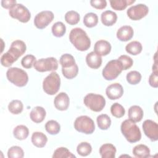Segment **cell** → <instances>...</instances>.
Instances as JSON below:
<instances>
[{"mask_svg": "<svg viewBox=\"0 0 158 158\" xmlns=\"http://www.w3.org/2000/svg\"><path fill=\"white\" fill-rule=\"evenodd\" d=\"M86 62L90 68L96 69L99 68L102 64V57L94 51H92L86 55Z\"/></svg>", "mask_w": 158, "mask_h": 158, "instance_id": "ac0fdd59", "label": "cell"}, {"mask_svg": "<svg viewBox=\"0 0 158 158\" xmlns=\"http://www.w3.org/2000/svg\"><path fill=\"white\" fill-rule=\"evenodd\" d=\"M120 130L122 133L129 143L138 142L141 138V133L139 127L130 119H127L122 122Z\"/></svg>", "mask_w": 158, "mask_h": 158, "instance_id": "3957f363", "label": "cell"}, {"mask_svg": "<svg viewBox=\"0 0 158 158\" xmlns=\"http://www.w3.org/2000/svg\"><path fill=\"white\" fill-rule=\"evenodd\" d=\"M133 155L138 158H146L150 156V149L144 144H138L135 146L132 151Z\"/></svg>", "mask_w": 158, "mask_h": 158, "instance_id": "cb8c5ba5", "label": "cell"}, {"mask_svg": "<svg viewBox=\"0 0 158 158\" xmlns=\"http://www.w3.org/2000/svg\"><path fill=\"white\" fill-rule=\"evenodd\" d=\"M7 80L19 87L25 86L28 81L27 73L18 67H10L6 72Z\"/></svg>", "mask_w": 158, "mask_h": 158, "instance_id": "277c9868", "label": "cell"}, {"mask_svg": "<svg viewBox=\"0 0 158 158\" xmlns=\"http://www.w3.org/2000/svg\"><path fill=\"white\" fill-rule=\"evenodd\" d=\"M143 131L145 135L152 141H156L158 139V125L151 120H146L142 125Z\"/></svg>", "mask_w": 158, "mask_h": 158, "instance_id": "4fadbf2b", "label": "cell"}, {"mask_svg": "<svg viewBox=\"0 0 158 158\" xmlns=\"http://www.w3.org/2000/svg\"><path fill=\"white\" fill-rule=\"evenodd\" d=\"M60 86V79L58 73L56 72H51L43 81V89L49 95L56 94Z\"/></svg>", "mask_w": 158, "mask_h": 158, "instance_id": "5b68a950", "label": "cell"}, {"mask_svg": "<svg viewBox=\"0 0 158 158\" xmlns=\"http://www.w3.org/2000/svg\"><path fill=\"white\" fill-rule=\"evenodd\" d=\"M110 112L113 116L117 118H120L125 115V110L121 104L115 102L110 107Z\"/></svg>", "mask_w": 158, "mask_h": 158, "instance_id": "ab89813d", "label": "cell"}, {"mask_svg": "<svg viewBox=\"0 0 158 158\" xmlns=\"http://www.w3.org/2000/svg\"><path fill=\"white\" fill-rule=\"evenodd\" d=\"M99 154L102 158H114L116 148L112 144L105 143L100 147Z\"/></svg>", "mask_w": 158, "mask_h": 158, "instance_id": "44dd1931", "label": "cell"}, {"mask_svg": "<svg viewBox=\"0 0 158 158\" xmlns=\"http://www.w3.org/2000/svg\"><path fill=\"white\" fill-rule=\"evenodd\" d=\"M69 40L78 51L88 50L91 46V40L85 30L81 28L72 29L69 34Z\"/></svg>", "mask_w": 158, "mask_h": 158, "instance_id": "7a4b0ae2", "label": "cell"}, {"mask_svg": "<svg viewBox=\"0 0 158 158\" xmlns=\"http://www.w3.org/2000/svg\"><path fill=\"white\" fill-rule=\"evenodd\" d=\"M27 46L22 40H15L10 45L9 50L1 57V63L2 66H11L26 51Z\"/></svg>", "mask_w": 158, "mask_h": 158, "instance_id": "6da1fadb", "label": "cell"}, {"mask_svg": "<svg viewBox=\"0 0 158 158\" xmlns=\"http://www.w3.org/2000/svg\"><path fill=\"white\" fill-rule=\"evenodd\" d=\"M24 156L23 149L18 146H14L10 147L7 151V157L9 158H22Z\"/></svg>", "mask_w": 158, "mask_h": 158, "instance_id": "f35d334b", "label": "cell"}, {"mask_svg": "<svg viewBox=\"0 0 158 158\" xmlns=\"http://www.w3.org/2000/svg\"><path fill=\"white\" fill-rule=\"evenodd\" d=\"M122 64L118 59L111 60L107 63L102 70V77L106 80L115 79L122 72Z\"/></svg>", "mask_w": 158, "mask_h": 158, "instance_id": "52a82bcc", "label": "cell"}, {"mask_svg": "<svg viewBox=\"0 0 158 158\" xmlns=\"http://www.w3.org/2000/svg\"><path fill=\"white\" fill-rule=\"evenodd\" d=\"M62 72L63 75L67 79H72L77 77L78 73V67L77 64L68 67V68H62Z\"/></svg>", "mask_w": 158, "mask_h": 158, "instance_id": "8d00e7d4", "label": "cell"}, {"mask_svg": "<svg viewBox=\"0 0 158 158\" xmlns=\"http://www.w3.org/2000/svg\"><path fill=\"white\" fill-rule=\"evenodd\" d=\"M144 112L141 107L137 105H134L131 106L128 109V116L130 120L133 122H140L143 117Z\"/></svg>", "mask_w": 158, "mask_h": 158, "instance_id": "d6986e66", "label": "cell"}, {"mask_svg": "<svg viewBox=\"0 0 158 158\" xmlns=\"http://www.w3.org/2000/svg\"><path fill=\"white\" fill-rule=\"evenodd\" d=\"M134 31L131 27L124 25L118 28L117 31V38L121 41H127L131 40L133 36Z\"/></svg>", "mask_w": 158, "mask_h": 158, "instance_id": "e0dca14e", "label": "cell"}, {"mask_svg": "<svg viewBox=\"0 0 158 158\" xmlns=\"http://www.w3.org/2000/svg\"><path fill=\"white\" fill-rule=\"evenodd\" d=\"M127 82L130 85H136L138 84L141 80V73L136 70L130 71L127 74L126 76Z\"/></svg>", "mask_w": 158, "mask_h": 158, "instance_id": "74e56055", "label": "cell"}, {"mask_svg": "<svg viewBox=\"0 0 158 158\" xmlns=\"http://www.w3.org/2000/svg\"><path fill=\"white\" fill-rule=\"evenodd\" d=\"M74 128L78 132L89 135L94 132L95 125L92 118L88 116L81 115L75 119Z\"/></svg>", "mask_w": 158, "mask_h": 158, "instance_id": "ba28073f", "label": "cell"}, {"mask_svg": "<svg viewBox=\"0 0 158 158\" xmlns=\"http://www.w3.org/2000/svg\"><path fill=\"white\" fill-rule=\"evenodd\" d=\"M14 136L19 140L25 139L29 135V130L23 125H17L13 130Z\"/></svg>", "mask_w": 158, "mask_h": 158, "instance_id": "d4e9b609", "label": "cell"}, {"mask_svg": "<svg viewBox=\"0 0 158 158\" xmlns=\"http://www.w3.org/2000/svg\"><path fill=\"white\" fill-rule=\"evenodd\" d=\"M33 67L36 71L40 72L55 71L58 68V62L53 57L42 58L36 60Z\"/></svg>", "mask_w": 158, "mask_h": 158, "instance_id": "9c48e42d", "label": "cell"}, {"mask_svg": "<svg viewBox=\"0 0 158 158\" xmlns=\"http://www.w3.org/2000/svg\"><path fill=\"white\" fill-rule=\"evenodd\" d=\"M118 60L122 64L123 70H125L130 69L133 65V59L130 56L127 55L120 56L118 58Z\"/></svg>", "mask_w": 158, "mask_h": 158, "instance_id": "b9f144b4", "label": "cell"}, {"mask_svg": "<svg viewBox=\"0 0 158 158\" xmlns=\"http://www.w3.org/2000/svg\"><path fill=\"white\" fill-rule=\"evenodd\" d=\"M135 2V0H110L109 2L111 7L116 10H122L128 6Z\"/></svg>", "mask_w": 158, "mask_h": 158, "instance_id": "484cf974", "label": "cell"}, {"mask_svg": "<svg viewBox=\"0 0 158 158\" xmlns=\"http://www.w3.org/2000/svg\"><path fill=\"white\" fill-rule=\"evenodd\" d=\"M48 138L46 135L42 132H33L31 136V142L34 146L37 148H43L46 144Z\"/></svg>", "mask_w": 158, "mask_h": 158, "instance_id": "603a6c76", "label": "cell"}, {"mask_svg": "<svg viewBox=\"0 0 158 158\" xmlns=\"http://www.w3.org/2000/svg\"><path fill=\"white\" fill-rule=\"evenodd\" d=\"M65 20L67 23L71 25L77 24L80 21V15L75 10H69L65 14Z\"/></svg>", "mask_w": 158, "mask_h": 158, "instance_id": "e575fe53", "label": "cell"}, {"mask_svg": "<svg viewBox=\"0 0 158 158\" xmlns=\"http://www.w3.org/2000/svg\"><path fill=\"white\" fill-rule=\"evenodd\" d=\"M23 109V105L21 101L18 99L12 100L8 105V110L13 114H20Z\"/></svg>", "mask_w": 158, "mask_h": 158, "instance_id": "4dcf8cb0", "label": "cell"}, {"mask_svg": "<svg viewBox=\"0 0 158 158\" xmlns=\"http://www.w3.org/2000/svg\"><path fill=\"white\" fill-rule=\"evenodd\" d=\"M77 151L81 156H87L91 152L92 147L88 142H81L77 146Z\"/></svg>", "mask_w": 158, "mask_h": 158, "instance_id": "d590c367", "label": "cell"}, {"mask_svg": "<svg viewBox=\"0 0 158 158\" xmlns=\"http://www.w3.org/2000/svg\"><path fill=\"white\" fill-rule=\"evenodd\" d=\"M106 94L110 100H115L120 98L123 94L122 86L118 83H114L109 85L106 89Z\"/></svg>", "mask_w": 158, "mask_h": 158, "instance_id": "5bb4252c", "label": "cell"}, {"mask_svg": "<svg viewBox=\"0 0 158 158\" xmlns=\"http://www.w3.org/2000/svg\"><path fill=\"white\" fill-rule=\"evenodd\" d=\"M54 15L50 10H43L38 13L34 19V25L38 29L46 28L54 19Z\"/></svg>", "mask_w": 158, "mask_h": 158, "instance_id": "8fae6325", "label": "cell"}, {"mask_svg": "<svg viewBox=\"0 0 158 158\" xmlns=\"http://www.w3.org/2000/svg\"><path fill=\"white\" fill-rule=\"evenodd\" d=\"M70 103V99L66 93L61 92L59 93L54 98V104L55 107L61 111L66 110Z\"/></svg>", "mask_w": 158, "mask_h": 158, "instance_id": "9a60e30c", "label": "cell"}, {"mask_svg": "<svg viewBox=\"0 0 158 158\" xmlns=\"http://www.w3.org/2000/svg\"><path fill=\"white\" fill-rule=\"evenodd\" d=\"M142 44L140 42L138 41H133L128 44H127L125 46V50L126 51L131 55L136 56L141 53L142 51Z\"/></svg>", "mask_w": 158, "mask_h": 158, "instance_id": "4316f807", "label": "cell"}, {"mask_svg": "<svg viewBox=\"0 0 158 158\" xmlns=\"http://www.w3.org/2000/svg\"><path fill=\"white\" fill-rule=\"evenodd\" d=\"M52 33L56 37H62L66 32V27L62 22H56L51 28Z\"/></svg>", "mask_w": 158, "mask_h": 158, "instance_id": "1f68e13d", "label": "cell"}, {"mask_svg": "<svg viewBox=\"0 0 158 158\" xmlns=\"http://www.w3.org/2000/svg\"><path fill=\"white\" fill-rule=\"evenodd\" d=\"M1 4L2 7L10 9L17 3L15 0H2L1 1Z\"/></svg>", "mask_w": 158, "mask_h": 158, "instance_id": "f6af8a7d", "label": "cell"}, {"mask_svg": "<svg viewBox=\"0 0 158 158\" xmlns=\"http://www.w3.org/2000/svg\"><path fill=\"white\" fill-rule=\"evenodd\" d=\"M45 129L51 135H57L60 130V124L54 120L48 121L45 124Z\"/></svg>", "mask_w": 158, "mask_h": 158, "instance_id": "d6a6232c", "label": "cell"}, {"mask_svg": "<svg viewBox=\"0 0 158 158\" xmlns=\"http://www.w3.org/2000/svg\"><path fill=\"white\" fill-rule=\"evenodd\" d=\"M98 23V17L96 14L89 12L85 15L83 17V23L88 28L95 27Z\"/></svg>", "mask_w": 158, "mask_h": 158, "instance_id": "f1b7e54d", "label": "cell"}, {"mask_svg": "<svg viewBox=\"0 0 158 158\" xmlns=\"http://www.w3.org/2000/svg\"><path fill=\"white\" fill-rule=\"evenodd\" d=\"M83 102L88 109L97 112L101 111L106 106L105 98L101 94L94 93L87 94L83 99Z\"/></svg>", "mask_w": 158, "mask_h": 158, "instance_id": "8992f818", "label": "cell"}, {"mask_svg": "<svg viewBox=\"0 0 158 158\" xmlns=\"http://www.w3.org/2000/svg\"><path fill=\"white\" fill-rule=\"evenodd\" d=\"M99 128L102 130H107L111 125L110 118L107 114H101L96 118Z\"/></svg>", "mask_w": 158, "mask_h": 158, "instance_id": "83f0119b", "label": "cell"}, {"mask_svg": "<svg viewBox=\"0 0 158 158\" xmlns=\"http://www.w3.org/2000/svg\"><path fill=\"white\" fill-rule=\"evenodd\" d=\"M101 20L104 25L112 26L117 22V15L114 11L107 10L101 14Z\"/></svg>", "mask_w": 158, "mask_h": 158, "instance_id": "7402d4cb", "label": "cell"}, {"mask_svg": "<svg viewBox=\"0 0 158 158\" xmlns=\"http://www.w3.org/2000/svg\"><path fill=\"white\" fill-rule=\"evenodd\" d=\"M111 48V44L109 41L101 40L96 41L94 44V51L101 56H104L110 53Z\"/></svg>", "mask_w": 158, "mask_h": 158, "instance_id": "2e32d148", "label": "cell"}, {"mask_svg": "<svg viewBox=\"0 0 158 158\" xmlns=\"http://www.w3.org/2000/svg\"><path fill=\"white\" fill-rule=\"evenodd\" d=\"M158 72H154L150 75L149 77V83L153 88H157L158 86Z\"/></svg>", "mask_w": 158, "mask_h": 158, "instance_id": "ee69618b", "label": "cell"}, {"mask_svg": "<svg viewBox=\"0 0 158 158\" xmlns=\"http://www.w3.org/2000/svg\"><path fill=\"white\" fill-rule=\"evenodd\" d=\"M62 68H68L76 64L73 56L70 54H64L61 56L59 60Z\"/></svg>", "mask_w": 158, "mask_h": 158, "instance_id": "836d02e7", "label": "cell"}, {"mask_svg": "<svg viewBox=\"0 0 158 158\" xmlns=\"http://www.w3.org/2000/svg\"><path fill=\"white\" fill-rule=\"evenodd\" d=\"M36 57L32 54H27L21 60V64L25 69H31L36 62Z\"/></svg>", "mask_w": 158, "mask_h": 158, "instance_id": "60d3db41", "label": "cell"}, {"mask_svg": "<svg viewBox=\"0 0 158 158\" xmlns=\"http://www.w3.org/2000/svg\"><path fill=\"white\" fill-rule=\"evenodd\" d=\"M89 2L92 7L97 9H103L107 6L106 0H91Z\"/></svg>", "mask_w": 158, "mask_h": 158, "instance_id": "7bdbcfd3", "label": "cell"}, {"mask_svg": "<svg viewBox=\"0 0 158 158\" xmlns=\"http://www.w3.org/2000/svg\"><path fill=\"white\" fill-rule=\"evenodd\" d=\"M10 16L22 23L28 22L31 18L29 10L22 4H17L9 10Z\"/></svg>", "mask_w": 158, "mask_h": 158, "instance_id": "30bf717a", "label": "cell"}, {"mask_svg": "<svg viewBox=\"0 0 158 158\" xmlns=\"http://www.w3.org/2000/svg\"><path fill=\"white\" fill-rule=\"evenodd\" d=\"M149 12L148 7L144 4L131 6L127 11L128 17L133 20H138L144 17Z\"/></svg>", "mask_w": 158, "mask_h": 158, "instance_id": "7c38bea8", "label": "cell"}, {"mask_svg": "<svg viewBox=\"0 0 158 158\" xmlns=\"http://www.w3.org/2000/svg\"><path fill=\"white\" fill-rule=\"evenodd\" d=\"M53 158H73L76 156L73 154L67 148L60 147L56 149L52 155Z\"/></svg>", "mask_w": 158, "mask_h": 158, "instance_id": "f546056e", "label": "cell"}, {"mask_svg": "<svg viewBox=\"0 0 158 158\" xmlns=\"http://www.w3.org/2000/svg\"><path fill=\"white\" fill-rule=\"evenodd\" d=\"M46 115L45 109L41 106L35 107L30 112V117L31 120L36 123L42 122Z\"/></svg>", "mask_w": 158, "mask_h": 158, "instance_id": "ffe728a7", "label": "cell"}]
</instances>
